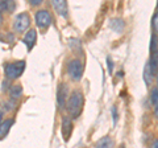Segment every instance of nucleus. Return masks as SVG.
<instances>
[{
  "label": "nucleus",
  "instance_id": "f257e3e1",
  "mask_svg": "<svg viewBox=\"0 0 158 148\" xmlns=\"http://www.w3.org/2000/svg\"><path fill=\"white\" fill-rule=\"evenodd\" d=\"M82 107H83V95L81 91H73L71 97L67 101V110L70 112V115L74 118H78L79 114L82 112Z\"/></svg>",
  "mask_w": 158,
  "mask_h": 148
},
{
  "label": "nucleus",
  "instance_id": "f03ea898",
  "mask_svg": "<svg viewBox=\"0 0 158 148\" xmlns=\"http://www.w3.org/2000/svg\"><path fill=\"white\" fill-rule=\"evenodd\" d=\"M24 69H25V61H16L8 63L6 66V76L9 80H15V78H19L21 76Z\"/></svg>",
  "mask_w": 158,
  "mask_h": 148
},
{
  "label": "nucleus",
  "instance_id": "7ed1b4c3",
  "mask_svg": "<svg viewBox=\"0 0 158 148\" xmlns=\"http://www.w3.org/2000/svg\"><path fill=\"white\" fill-rule=\"evenodd\" d=\"M67 72H69V76L71 77V80L74 81H79L82 77V73H83V65L82 62L78 60V58H74L69 62V66H67Z\"/></svg>",
  "mask_w": 158,
  "mask_h": 148
},
{
  "label": "nucleus",
  "instance_id": "20e7f679",
  "mask_svg": "<svg viewBox=\"0 0 158 148\" xmlns=\"http://www.w3.org/2000/svg\"><path fill=\"white\" fill-rule=\"evenodd\" d=\"M31 25V19H29L28 13H20L15 17L13 20V28L16 32H24L27 28Z\"/></svg>",
  "mask_w": 158,
  "mask_h": 148
},
{
  "label": "nucleus",
  "instance_id": "39448f33",
  "mask_svg": "<svg viewBox=\"0 0 158 148\" xmlns=\"http://www.w3.org/2000/svg\"><path fill=\"white\" fill-rule=\"evenodd\" d=\"M34 19H36V24L40 28H48L52 24V21H53L50 12L46 11V9H41V11L36 12V16H34Z\"/></svg>",
  "mask_w": 158,
  "mask_h": 148
},
{
  "label": "nucleus",
  "instance_id": "423d86ee",
  "mask_svg": "<svg viewBox=\"0 0 158 148\" xmlns=\"http://www.w3.org/2000/svg\"><path fill=\"white\" fill-rule=\"evenodd\" d=\"M67 95H69V89L65 83L59 85L58 87V93H57V103H58V107L59 108H65L66 106V102L67 99Z\"/></svg>",
  "mask_w": 158,
  "mask_h": 148
},
{
  "label": "nucleus",
  "instance_id": "0eeeda50",
  "mask_svg": "<svg viewBox=\"0 0 158 148\" xmlns=\"http://www.w3.org/2000/svg\"><path fill=\"white\" fill-rule=\"evenodd\" d=\"M53 7L62 17L67 16V3L65 0H53Z\"/></svg>",
  "mask_w": 158,
  "mask_h": 148
},
{
  "label": "nucleus",
  "instance_id": "6e6552de",
  "mask_svg": "<svg viewBox=\"0 0 158 148\" xmlns=\"http://www.w3.org/2000/svg\"><path fill=\"white\" fill-rule=\"evenodd\" d=\"M71 120H70V118L69 116H63L62 118V135L63 137H65V140L69 139V136H70L71 134Z\"/></svg>",
  "mask_w": 158,
  "mask_h": 148
},
{
  "label": "nucleus",
  "instance_id": "1a4fd4ad",
  "mask_svg": "<svg viewBox=\"0 0 158 148\" xmlns=\"http://www.w3.org/2000/svg\"><path fill=\"white\" fill-rule=\"evenodd\" d=\"M36 40H37V33L34 29H31L25 36H24V42H25V45L28 46V49L31 50V49L34 46V44H36Z\"/></svg>",
  "mask_w": 158,
  "mask_h": 148
},
{
  "label": "nucleus",
  "instance_id": "9d476101",
  "mask_svg": "<svg viewBox=\"0 0 158 148\" xmlns=\"http://www.w3.org/2000/svg\"><path fill=\"white\" fill-rule=\"evenodd\" d=\"M95 148H113V140L110 136H106L96 143Z\"/></svg>",
  "mask_w": 158,
  "mask_h": 148
},
{
  "label": "nucleus",
  "instance_id": "9b49d317",
  "mask_svg": "<svg viewBox=\"0 0 158 148\" xmlns=\"http://www.w3.org/2000/svg\"><path fill=\"white\" fill-rule=\"evenodd\" d=\"M110 27H111L115 32L120 33L123 29H124V21H123L121 19H113V20L111 21V24H110Z\"/></svg>",
  "mask_w": 158,
  "mask_h": 148
},
{
  "label": "nucleus",
  "instance_id": "f8f14e48",
  "mask_svg": "<svg viewBox=\"0 0 158 148\" xmlns=\"http://www.w3.org/2000/svg\"><path fill=\"white\" fill-rule=\"evenodd\" d=\"M15 3L13 2H4L0 0V12H11L15 9Z\"/></svg>",
  "mask_w": 158,
  "mask_h": 148
},
{
  "label": "nucleus",
  "instance_id": "ddd939ff",
  "mask_svg": "<svg viewBox=\"0 0 158 148\" xmlns=\"http://www.w3.org/2000/svg\"><path fill=\"white\" fill-rule=\"evenodd\" d=\"M12 124H13V120L12 119H7L6 122H3L2 124H0V137H3L4 135L7 134Z\"/></svg>",
  "mask_w": 158,
  "mask_h": 148
},
{
  "label": "nucleus",
  "instance_id": "4468645a",
  "mask_svg": "<svg viewBox=\"0 0 158 148\" xmlns=\"http://www.w3.org/2000/svg\"><path fill=\"white\" fill-rule=\"evenodd\" d=\"M23 94V87L20 85H15L12 86L11 89H9V95H11L13 99H17V98H20Z\"/></svg>",
  "mask_w": 158,
  "mask_h": 148
},
{
  "label": "nucleus",
  "instance_id": "2eb2a0df",
  "mask_svg": "<svg viewBox=\"0 0 158 148\" xmlns=\"http://www.w3.org/2000/svg\"><path fill=\"white\" fill-rule=\"evenodd\" d=\"M149 65H150V67H152L153 74H156V73H157V70H158V52L152 53V57H150V62H149Z\"/></svg>",
  "mask_w": 158,
  "mask_h": 148
},
{
  "label": "nucleus",
  "instance_id": "dca6fc26",
  "mask_svg": "<svg viewBox=\"0 0 158 148\" xmlns=\"http://www.w3.org/2000/svg\"><path fill=\"white\" fill-rule=\"evenodd\" d=\"M144 80H145L146 85H150V83H152L153 72H152V67H150L149 63H146V66H145V70H144Z\"/></svg>",
  "mask_w": 158,
  "mask_h": 148
},
{
  "label": "nucleus",
  "instance_id": "f3484780",
  "mask_svg": "<svg viewBox=\"0 0 158 148\" xmlns=\"http://www.w3.org/2000/svg\"><path fill=\"white\" fill-rule=\"evenodd\" d=\"M150 52L156 53L158 52V37L156 34H152V40H150Z\"/></svg>",
  "mask_w": 158,
  "mask_h": 148
},
{
  "label": "nucleus",
  "instance_id": "a211bd4d",
  "mask_svg": "<svg viewBox=\"0 0 158 148\" xmlns=\"http://www.w3.org/2000/svg\"><path fill=\"white\" fill-rule=\"evenodd\" d=\"M150 102H152L154 106H157V105H158V89H153V90H152V94H150Z\"/></svg>",
  "mask_w": 158,
  "mask_h": 148
},
{
  "label": "nucleus",
  "instance_id": "6ab92c4d",
  "mask_svg": "<svg viewBox=\"0 0 158 148\" xmlns=\"http://www.w3.org/2000/svg\"><path fill=\"white\" fill-rule=\"evenodd\" d=\"M153 27H154L156 32H158V12L154 15V17H153Z\"/></svg>",
  "mask_w": 158,
  "mask_h": 148
},
{
  "label": "nucleus",
  "instance_id": "aec40b11",
  "mask_svg": "<svg viewBox=\"0 0 158 148\" xmlns=\"http://www.w3.org/2000/svg\"><path fill=\"white\" fill-rule=\"evenodd\" d=\"M112 116H113V123H116L117 122V108H116V106L112 107Z\"/></svg>",
  "mask_w": 158,
  "mask_h": 148
},
{
  "label": "nucleus",
  "instance_id": "412c9836",
  "mask_svg": "<svg viewBox=\"0 0 158 148\" xmlns=\"http://www.w3.org/2000/svg\"><path fill=\"white\" fill-rule=\"evenodd\" d=\"M107 62H108V73H112V70H113V65H112V61H111V58H110V57L107 58Z\"/></svg>",
  "mask_w": 158,
  "mask_h": 148
},
{
  "label": "nucleus",
  "instance_id": "4be33fe9",
  "mask_svg": "<svg viewBox=\"0 0 158 148\" xmlns=\"http://www.w3.org/2000/svg\"><path fill=\"white\" fill-rule=\"evenodd\" d=\"M41 3H42L41 0H31V4H32V6H40Z\"/></svg>",
  "mask_w": 158,
  "mask_h": 148
},
{
  "label": "nucleus",
  "instance_id": "5701e85b",
  "mask_svg": "<svg viewBox=\"0 0 158 148\" xmlns=\"http://www.w3.org/2000/svg\"><path fill=\"white\" fill-rule=\"evenodd\" d=\"M150 148H158V140H156L154 143H153V146Z\"/></svg>",
  "mask_w": 158,
  "mask_h": 148
},
{
  "label": "nucleus",
  "instance_id": "b1692460",
  "mask_svg": "<svg viewBox=\"0 0 158 148\" xmlns=\"http://www.w3.org/2000/svg\"><path fill=\"white\" fill-rule=\"evenodd\" d=\"M154 114H156V116L158 118V105L156 106V108H154Z\"/></svg>",
  "mask_w": 158,
  "mask_h": 148
},
{
  "label": "nucleus",
  "instance_id": "393cba45",
  "mask_svg": "<svg viewBox=\"0 0 158 148\" xmlns=\"http://www.w3.org/2000/svg\"><path fill=\"white\" fill-rule=\"evenodd\" d=\"M2 120H3V112H2V111H0V124H2V123H3Z\"/></svg>",
  "mask_w": 158,
  "mask_h": 148
},
{
  "label": "nucleus",
  "instance_id": "a878e982",
  "mask_svg": "<svg viewBox=\"0 0 158 148\" xmlns=\"http://www.w3.org/2000/svg\"><path fill=\"white\" fill-rule=\"evenodd\" d=\"M3 23V16H2V13H0V24Z\"/></svg>",
  "mask_w": 158,
  "mask_h": 148
},
{
  "label": "nucleus",
  "instance_id": "bb28decb",
  "mask_svg": "<svg viewBox=\"0 0 158 148\" xmlns=\"http://www.w3.org/2000/svg\"><path fill=\"white\" fill-rule=\"evenodd\" d=\"M157 85H158V78H157Z\"/></svg>",
  "mask_w": 158,
  "mask_h": 148
}]
</instances>
